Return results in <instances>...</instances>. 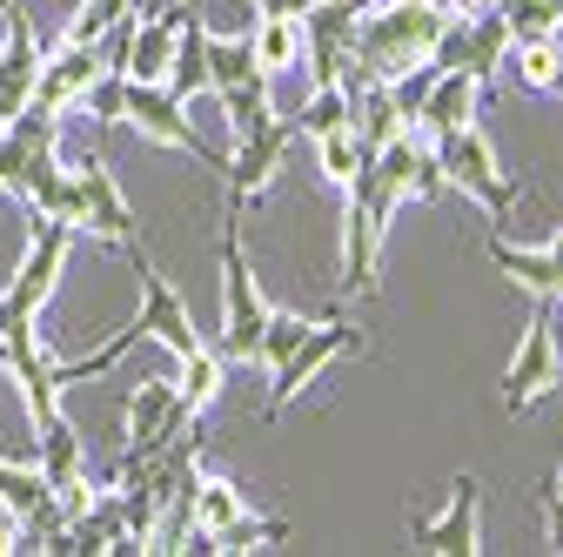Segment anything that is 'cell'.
I'll use <instances>...</instances> for the list:
<instances>
[{"label":"cell","instance_id":"1","mask_svg":"<svg viewBox=\"0 0 563 557\" xmlns=\"http://www.w3.org/2000/svg\"><path fill=\"white\" fill-rule=\"evenodd\" d=\"M396 208L402 201L389 195V182L376 175V155H369L356 168V182L342 188V290H376V255H383Z\"/></svg>","mask_w":563,"mask_h":557},{"label":"cell","instance_id":"2","mask_svg":"<svg viewBox=\"0 0 563 557\" xmlns=\"http://www.w3.org/2000/svg\"><path fill=\"white\" fill-rule=\"evenodd\" d=\"M430 149H437V162H443V182L463 188L470 201H483V216L497 222V229H510V216H517V188H510V175L497 168V149H489V134H483L476 121H463V128L437 134Z\"/></svg>","mask_w":563,"mask_h":557},{"label":"cell","instance_id":"3","mask_svg":"<svg viewBox=\"0 0 563 557\" xmlns=\"http://www.w3.org/2000/svg\"><path fill=\"white\" fill-rule=\"evenodd\" d=\"M342 357H363V329H356V323H342V316H322V323L296 342V350L268 370V376H275V383H268V416H282L302 390H316Z\"/></svg>","mask_w":563,"mask_h":557},{"label":"cell","instance_id":"4","mask_svg":"<svg viewBox=\"0 0 563 557\" xmlns=\"http://www.w3.org/2000/svg\"><path fill=\"white\" fill-rule=\"evenodd\" d=\"M235 229H242V216L229 208V222H222V342H216V350L255 363L268 303H262V290H255V275H249V255H242V236H235Z\"/></svg>","mask_w":563,"mask_h":557},{"label":"cell","instance_id":"5","mask_svg":"<svg viewBox=\"0 0 563 557\" xmlns=\"http://www.w3.org/2000/svg\"><path fill=\"white\" fill-rule=\"evenodd\" d=\"M563 383V350H556V303L550 296H537V316L523 323V342H517V357H510V370H504V409L510 416H523L543 390H556Z\"/></svg>","mask_w":563,"mask_h":557},{"label":"cell","instance_id":"6","mask_svg":"<svg viewBox=\"0 0 563 557\" xmlns=\"http://www.w3.org/2000/svg\"><path fill=\"white\" fill-rule=\"evenodd\" d=\"M75 236H101V242L141 249V216L128 208L108 155H95L88 168H75Z\"/></svg>","mask_w":563,"mask_h":557},{"label":"cell","instance_id":"7","mask_svg":"<svg viewBox=\"0 0 563 557\" xmlns=\"http://www.w3.org/2000/svg\"><path fill=\"white\" fill-rule=\"evenodd\" d=\"M128 262H134V275H141V336H155L175 363L195 357V350H201V336H195V316H188L181 290L148 262V249H128Z\"/></svg>","mask_w":563,"mask_h":557},{"label":"cell","instance_id":"8","mask_svg":"<svg viewBox=\"0 0 563 557\" xmlns=\"http://www.w3.org/2000/svg\"><path fill=\"white\" fill-rule=\"evenodd\" d=\"M296 149V121H268L262 134H249V142H235V162H222V182H229V208L242 216L249 201L268 195V182L282 175V162H289Z\"/></svg>","mask_w":563,"mask_h":557},{"label":"cell","instance_id":"9","mask_svg":"<svg viewBox=\"0 0 563 557\" xmlns=\"http://www.w3.org/2000/svg\"><path fill=\"white\" fill-rule=\"evenodd\" d=\"M409 537H416V550H437V557L483 550V483L476 477H456L443 517H409Z\"/></svg>","mask_w":563,"mask_h":557},{"label":"cell","instance_id":"10","mask_svg":"<svg viewBox=\"0 0 563 557\" xmlns=\"http://www.w3.org/2000/svg\"><path fill=\"white\" fill-rule=\"evenodd\" d=\"M181 108H188V101H175L162 81H128V114H121V121H134V128L148 134V142H162V149H181V155H195V162H208V168H222Z\"/></svg>","mask_w":563,"mask_h":557},{"label":"cell","instance_id":"11","mask_svg":"<svg viewBox=\"0 0 563 557\" xmlns=\"http://www.w3.org/2000/svg\"><path fill=\"white\" fill-rule=\"evenodd\" d=\"M95 75H101V41H54V47L41 54V75H34L27 108H47V114L75 108Z\"/></svg>","mask_w":563,"mask_h":557},{"label":"cell","instance_id":"12","mask_svg":"<svg viewBox=\"0 0 563 557\" xmlns=\"http://www.w3.org/2000/svg\"><path fill=\"white\" fill-rule=\"evenodd\" d=\"M34 75H41V41H34L27 8L14 0V8H8V47H0V128H8V121L27 108Z\"/></svg>","mask_w":563,"mask_h":557},{"label":"cell","instance_id":"13","mask_svg":"<svg viewBox=\"0 0 563 557\" xmlns=\"http://www.w3.org/2000/svg\"><path fill=\"white\" fill-rule=\"evenodd\" d=\"M181 21H188V8L134 14V34H128V81H168V61H175Z\"/></svg>","mask_w":563,"mask_h":557},{"label":"cell","instance_id":"14","mask_svg":"<svg viewBox=\"0 0 563 557\" xmlns=\"http://www.w3.org/2000/svg\"><path fill=\"white\" fill-rule=\"evenodd\" d=\"M476 75H463V67H443V75L430 81V95H422V108H416V134L422 142H437V134H450V128H463V121H476Z\"/></svg>","mask_w":563,"mask_h":557},{"label":"cell","instance_id":"15","mask_svg":"<svg viewBox=\"0 0 563 557\" xmlns=\"http://www.w3.org/2000/svg\"><path fill=\"white\" fill-rule=\"evenodd\" d=\"M489 262H497L517 290H530V296H550V303H563V269H556V255L550 249H517L504 229L489 236Z\"/></svg>","mask_w":563,"mask_h":557},{"label":"cell","instance_id":"16","mask_svg":"<svg viewBox=\"0 0 563 557\" xmlns=\"http://www.w3.org/2000/svg\"><path fill=\"white\" fill-rule=\"evenodd\" d=\"M21 201H27V216H41V222H75V175L54 162V149L27 162V175H21Z\"/></svg>","mask_w":563,"mask_h":557},{"label":"cell","instance_id":"17","mask_svg":"<svg viewBox=\"0 0 563 557\" xmlns=\"http://www.w3.org/2000/svg\"><path fill=\"white\" fill-rule=\"evenodd\" d=\"M504 67L517 75V88H530V95H563V28L537 34V41H510Z\"/></svg>","mask_w":563,"mask_h":557},{"label":"cell","instance_id":"18","mask_svg":"<svg viewBox=\"0 0 563 557\" xmlns=\"http://www.w3.org/2000/svg\"><path fill=\"white\" fill-rule=\"evenodd\" d=\"M249 41H255V67H262L268 81H275V75H296V67H302V54H309V41H302V21H289V14H255Z\"/></svg>","mask_w":563,"mask_h":557},{"label":"cell","instance_id":"19","mask_svg":"<svg viewBox=\"0 0 563 557\" xmlns=\"http://www.w3.org/2000/svg\"><path fill=\"white\" fill-rule=\"evenodd\" d=\"M208 88H268V75L255 67V41L242 34H208Z\"/></svg>","mask_w":563,"mask_h":557},{"label":"cell","instance_id":"20","mask_svg":"<svg viewBox=\"0 0 563 557\" xmlns=\"http://www.w3.org/2000/svg\"><path fill=\"white\" fill-rule=\"evenodd\" d=\"M175 101H195V95H208V28H201V14L195 21H181V41H175V61H168V81H162Z\"/></svg>","mask_w":563,"mask_h":557},{"label":"cell","instance_id":"21","mask_svg":"<svg viewBox=\"0 0 563 557\" xmlns=\"http://www.w3.org/2000/svg\"><path fill=\"white\" fill-rule=\"evenodd\" d=\"M289 537V524L282 517H255V511H242V517H229L222 531H201L188 550H262V544H282Z\"/></svg>","mask_w":563,"mask_h":557},{"label":"cell","instance_id":"22","mask_svg":"<svg viewBox=\"0 0 563 557\" xmlns=\"http://www.w3.org/2000/svg\"><path fill=\"white\" fill-rule=\"evenodd\" d=\"M175 396H181V403H188L195 416H208V409H216V396H222V350H208V342H201L195 357H181Z\"/></svg>","mask_w":563,"mask_h":557},{"label":"cell","instance_id":"23","mask_svg":"<svg viewBox=\"0 0 563 557\" xmlns=\"http://www.w3.org/2000/svg\"><path fill=\"white\" fill-rule=\"evenodd\" d=\"M316 162H322V182L329 188H349V182H356V168L369 162V149H363L356 128H329V134H316Z\"/></svg>","mask_w":563,"mask_h":557},{"label":"cell","instance_id":"24","mask_svg":"<svg viewBox=\"0 0 563 557\" xmlns=\"http://www.w3.org/2000/svg\"><path fill=\"white\" fill-rule=\"evenodd\" d=\"M329 128H356V101H349L342 81H335V88H316V95L302 101V114H296V142H316V134H329Z\"/></svg>","mask_w":563,"mask_h":557},{"label":"cell","instance_id":"25","mask_svg":"<svg viewBox=\"0 0 563 557\" xmlns=\"http://www.w3.org/2000/svg\"><path fill=\"white\" fill-rule=\"evenodd\" d=\"M242 511H249L242 483H229V477H195V531H222Z\"/></svg>","mask_w":563,"mask_h":557},{"label":"cell","instance_id":"26","mask_svg":"<svg viewBox=\"0 0 563 557\" xmlns=\"http://www.w3.org/2000/svg\"><path fill=\"white\" fill-rule=\"evenodd\" d=\"M95 128H114L121 114H128V75H114V67H101V75L81 88V101H75Z\"/></svg>","mask_w":563,"mask_h":557},{"label":"cell","instance_id":"27","mask_svg":"<svg viewBox=\"0 0 563 557\" xmlns=\"http://www.w3.org/2000/svg\"><path fill=\"white\" fill-rule=\"evenodd\" d=\"M216 95H222V114H229V134H235V142H249V134H262V128L275 121L268 88H216Z\"/></svg>","mask_w":563,"mask_h":557},{"label":"cell","instance_id":"28","mask_svg":"<svg viewBox=\"0 0 563 557\" xmlns=\"http://www.w3.org/2000/svg\"><path fill=\"white\" fill-rule=\"evenodd\" d=\"M309 329H316V323H309V316H296V309H268V316H262V342H255V363H268V370H275V363L289 357Z\"/></svg>","mask_w":563,"mask_h":557},{"label":"cell","instance_id":"29","mask_svg":"<svg viewBox=\"0 0 563 557\" xmlns=\"http://www.w3.org/2000/svg\"><path fill=\"white\" fill-rule=\"evenodd\" d=\"M27 162H34V149L21 142L14 128H0V188H14V195H21V175H27Z\"/></svg>","mask_w":563,"mask_h":557},{"label":"cell","instance_id":"30","mask_svg":"<svg viewBox=\"0 0 563 557\" xmlns=\"http://www.w3.org/2000/svg\"><path fill=\"white\" fill-rule=\"evenodd\" d=\"M537 511L550 524V550H563V491H556V483H537Z\"/></svg>","mask_w":563,"mask_h":557},{"label":"cell","instance_id":"31","mask_svg":"<svg viewBox=\"0 0 563 557\" xmlns=\"http://www.w3.org/2000/svg\"><path fill=\"white\" fill-rule=\"evenodd\" d=\"M21 524H27V517H21L14 504H0V557H8V550H21Z\"/></svg>","mask_w":563,"mask_h":557},{"label":"cell","instance_id":"32","mask_svg":"<svg viewBox=\"0 0 563 557\" xmlns=\"http://www.w3.org/2000/svg\"><path fill=\"white\" fill-rule=\"evenodd\" d=\"M255 8H262V14H289V21H302L316 0H255Z\"/></svg>","mask_w":563,"mask_h":557},{"label":"cell","instance_id":"33","mask_svg":"<svg viewBox=\"0 0 563 557\" xmlns=\"http://www.w3.org/2000/svg\"><path fill=\"white\" fill-rule=\"evenodd\" d=\"M550 8H556V28H563V0H550Z\"/></svg>","mask_w":563,"mask_h":557},{"label":"cell","instance_id":"34","mask_svg":"<svg viewBox=\"0 0 563 557\" xmlns=\"http://www.w3.org/2000/svg\"><path fill=\"white\" fill-rule=\"evenodd\" d=\"M497 8H510V0H497Z\"/></svg>","mask_w":563,"mask_h":557}]
</instances>
